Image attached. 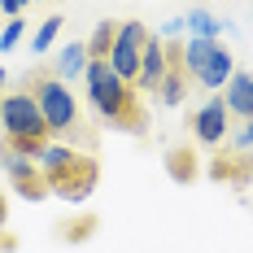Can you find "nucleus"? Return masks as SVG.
<instances>
[{
  "mask_svg": "<svg viewBox=\"0 0 253 253\" xmlns=\"http://www.w3.org/2000/svg\"><path fill=\"white\" fill-rule=\"evenodd\" d=\"M83 83H87V101L101 114V123L118 126V131H131V135H144L149 131V118H144V105L135 96V87L114 75L109 61H87Z\"/></svg>",
  "mask_w": 253,
  "mask_h": 253,
  "instance_id": "nucleus-1",
  "label": "nucleus"
},
{
  "mask_svg": "<svg viewBox=\"0 0 253 253\" xmlns=\"http://www.w3.org/2000/svg\"><path fill=\"white\" fill-rule=\"evenodd\" d=\"M40 175L48 183V197H61V201H87L92 192H96V183H101V162L92 157V153H79L70 144H44L40 149Z\"/></svg>",
  "mask_w": 253,
  "mask_h": 253,
  "instance_id": "nucleus-2",
  "label": "nucleus"
},
{
  "mask_svg": "<svg viewBox=\"0 0 253 253\" xmlns=\"http://www.w3.org/2000/svg\"><path fill=\"white\" fill-rule=\"evenodd\" d=\"M0 135H4L9 149L22 153V157H40V149L52 140L48 123H44V114H40V101H35L31 92L13 87V92L0 96Z\"/></svg>",
  "mask_w": 253,
  "mask_h": 253,
  "instance_id": "nucleus-3",
  "label": "nucleus"
},
{
  "mask_svg": "<svg viewBox=\"0 0 253 253\" xmlns=\"http://www.w3.org/2000/svg\"><path fill=\"white\" fill-rule=\"evenodd\" d=\"M18 87L31 92V96L40 101V114H44V123H48L52 135H66V131H75V126H79V101H75V92H70V83H61L52 70H31L26 79H18Z\"/></svg>",
  "mask_w": 253,
  "mask_h": 253,
  "instance_id": "nucleus-4",
  "label": "nucleus"
},
{
  "mask_svg": "<svg viewBox=\"0 0 253 253\" xmlns=\"http://www.w3.org/2000/svg\"><path fill=\"white\" fill-rule=\"evenodd\" d=\"M144 40H149V26L126 18L118 22V35H114V48H109V70L118 79H126L135 87V75H140V57H144Z\"/></svg>",
  "mask_w": 253,
  "mask_h": 253,
  "instance_id": "nucleus-5",
  "label": "nucleus"
},
{
  "mask_svg": "<svg viewBox=\"0 0 253 253\" xmlns=\"http://www.w3.org/2000/svg\"><path fill=\"white\" fill-rule=\"evenodd\" d=\"M227 123H231V114H227V105H223V96L210 92V101L192 114V140L205 144V149H214V144L227 135Z\"/></svg>",
  "mask_w": 253,
  "mask_h": 253,
  "instance_id": "nucleus-6",
  "label": "nucleus"
},
{
  "mask_svg": "<svg viewBox=\"0 0 253 253\" xmlns=\"http://www.w3.org/2000/svg\"><path fill=\"white\" fill-rule=\"evenodd\" d=\"M162 79H166V40L149 31V40H144V57H140V75H135V92L157 96Z\"/></svg>",
  "mask_w": 253,
  "mask_h": 253,
  "instance_id": "nucleus-7",
  "label": "nucleus"
},
{
  "mask_svg": "<svg viewBox=\"0 0 253 253\" xmlns=\"http://www.w3.org/2000/svg\"><path fill=\"white\" fill-rule=\"evenodd\" d=\"M218 96H223V105H227L231 118H240V123L253 118V70H236Z\"/></svg>",
  "mask_w": 253,
  "mask_h": 253,
  "instance_id": "nucleus-8",
  "label": "nucleus"
},
{
  "mask_svg": "<svg viewBox=\"0 0 253 253\" xmlns=\"http://www.w3.org/2000/svg\"><path fill=\"white\" fill-rule=\"evenodd\" d=\"M231 75H236V57H231L223 44H214V52H210V61H205V70H201L197 83H201L205 92H223Z\"/></svg>",
  "mask_w": 253,
  "mask_h": 253,
  "instance_id": "nucleus-9",
  "label": "nucleus"
},
{
  "mask_svg": "<svg viewBox=\"0 0 253 253\" xmlns=\"http://www.w3.org/2000/svg\"><path fill=\"white\" fill-rule=\"evenodd\" d=\"M52 75L61 79H83L87 75V44H66L61 48V57H57V66H52Z\"/></svg>",
  "mask_w": 253,
  "mask_h": 253,
  "instance_id": "nucleus-10",
  "label": "nucleus"
},
{
  "mask_svg": "<svg viewBox=\"0 0 253 253\" xmlns=\"http://www.w3.org/2000/svg\"><path fill=\"white\" fill-rule=\"evenodd\" d=\"M218 40H197V35H188V44H183V66H188V79L197 83L205 70V61H210V52H214Z\"/></svg>",
  "mask_w": 253,
  "mask_h": 253,
  "instance_id": "nucleus-11",
  "label": "nucleus"
},
{
  "mask_svg": "<svg viewBox=\"0 0 253 253\" xmlns=\"http://www.w3.org/2000/svg\"><path fill=\"white\" fill-rule=\"evenodd\" d=\"M114 35H118V22H96L92 40H87V61H109V48H114Z\"/></svg>",
  "mask_w": 253,
  "mask_h": 253,
  "instance_id": "nucleus-12",
  "label": "nucleus"
},
{
  "mask_svg": "<svg viewBox=\"0 0 253 253\" xmlns=\"http://www.w3.org/2000/svg\"><path fill=\"white\" fill-rule=\"evenodd\" d=\"M183 22H188V31H192L197 40H218V31H223V22H218L214 13H205V9H192Z\"/></svg>",
  "mask_w": 253,
  "mask_h": 253,
  "instance_id": "nucleus-13",
  "label": "nucleus"
},
{
  "mask_svg": "<svg viewBox=\"0 0 253 253\" xmlns=\"http://www.w3.org/2000/svg\"><path fill=\"white\" fill-rule=\"evenodd\" d=\"M166 166H170V175H175L179 183H192V179H197V157H192V149H175L166 157Z\"/></svg>",
  "mask_w": 253,
  "mask_h": 253,
  "instance_id": "nucleus-14",
  "label": "nucleus"
},
{
  "mask_svg": "<svg viewBox=\"0 0 253 253\" xmlns=\"http://www.w3.org/2000/svg\"><path fill=\"white\" fill-rule=\"evenodd\" d=\"M57 35H61V13H52V18H44V22H40V31H35V44H31V48H35V52H48Z\"/></svg>",
  "mask_w": 253,
  "mask_h": 253,
  "instance_id": "nucleus-15",
  "label": "nucleus"
},
{
  "mask_svg": "<svg viewBox=\"0 0 253 253\" xmlns=\"http://www.w3.org/2000/svg\"><path fill=\"white\" fill-rule=\"evenodd\" d=\"M22 35H26V22H22V18H9L4 31H0V52L18 48V44H22Z\"/></svg>",
  "mask_w": 253,
  "mask_h": 253,
  "instance_id": "nucleus-16",
  "label": "nucleus"
},
{
  "mask_svg": "<svg viewBox=\"0 0 253 253\" xmlns=\"http://www.w3.org/2000/svg\"><path fill=\"white\" fill-rule=\"evenodd\" d=\"M231 153H253V118H245L240 131L231 135Z\"/></svg>",
  "mask_w": 253,
  "mask_h": 253,
  "instance_id": "nucleus-17",
  "label": "nucleus"
},
{
  "mask_svg": "<svg viewBox=\"0 0 253 253\" xmlns=\"http://www.w3.org/2000/svg\"><path fill=\"white\" fill-rule=\"evenodd\" d=\"M26 4H40V0H0V13H4V18H22Z\"/></svg>",
  "mask_w": 253,
  "mask_h": 253,
  "instance_id": "nucleus-18",
  "label": "nucleus"
},
{
  "mask_svg": "<svg viewBox=\"0 0 253 253\" xmlns=\"http://www.w3.org/2000/svg\"><path fill=\"white\" fill-rule=\"evenodd\" d=\"M183 31H188V22H179V18H170V22H166V35H183Z\"/></svg>",
  "mask_w": 253,
  "mask_h": 253,
  "instance_id": "nucleus-19",
  "label": "nucleus"
},
{
  "mask_svg": "<svg viewBox=\"0 0 253 253\" xmlns=\"http://www.w3.org/2000/svg\"><path fill=\"white\" fill-rule=\"evenodd\" d=\"M0 227H4V197H0Z\"/></svg>",
  "mask_w": 253,
  "mask_h": 253,
  "instance_id": "nucleus-20",
  "label": "nucleus"
},
{
  "mask_svg": "<svg viewBox=\"0 0 253 253\" xmlns=\"http://www.w3.org/2000/svg\"><path fill=\"white\" fill-rule=\"evenodd\" d=\"M4 79H9V75H4V70H0V96H4Z\"/></svg>",
  "mask_w": 253,
  "mask_h": 253,
  "instance_id": "nucleus-21",
  "label": "nucleus"
}]
</instances>
